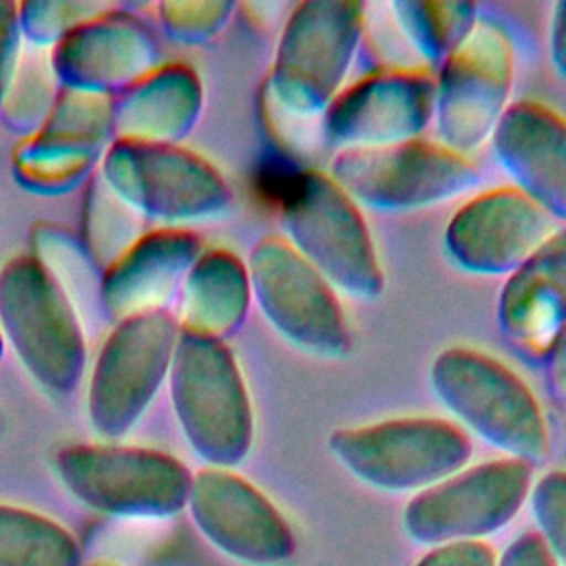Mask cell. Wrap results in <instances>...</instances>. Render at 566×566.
Returning a JSON list of instances; mask_svg holds the SVG:
<instances>
[{
    "label": "cell",
    "instance_id": "obj_3",
    "mask_svg": "<svg viewBox=\"0 0 566 566\" xmlns=\"http://www.w3.org/2000/svg\"><path fill=\"white\" fill-rule=\"evenodd\" d=\"M365 29V4L307 0L290 11L268 77V99L287 119H321L345 88Z\"/></svg>",
    "mask_w": 566,
    "mask_h": 566
},
{
    "label": "cell",
    "instance_id": "obj_10",
    "mask_svg": "<svg viewBox=\"0 0 566 566\" xmlns=\"http://www.w3.org/2000/svg\"><path fill=\"white\" fill-rule=\"evenodd\" d=\"M436 142L469 157L489 144L509 108L513 88V46L506 31L478 18L464 40L433 75Z\"/></svg>",
    "mask_w": 566,
    "mask_h": 566
},
{
    "label": "cell",
    "instance_id": "obj_1",
    "mask_svg": "<svg viewBox=\"0 0 566 566\" xmlns=\"http://www.w3.org/2000/svg\"><path fill=\"white\" fill-rule=\"evenodd\" d=\"M283 239L338 292L374 301L385 287L363 210L321 170L290 175L276 195Z\"/></svg>",
    "mask_w": 566,
    "mask_h": 566
},
{
    "label": "cell",
    "instance_id": "obj_8",
    "mask_svg": "<svg viewBox=\"0 0 566 566\" xmlns=\"http://www.w3.org/2000/svg\"><path fill=\"white\" fill-rule=\"evenodd\" d=\"M245 265L252 301L285 343L314 358L349 354L352 327L340 294L281 234L256 241Z\"/></svg>",
    "mask_w": 566,
    "mask_h": 566
},
{
    "label": "cell",
    "instance_id": "obj_28",
    "mask_svg": "<svg viewBox=\"0 0 566 566\" xmlns=\"http://www.w3.org/2000/svg\"><path fill=\"white\" fill-rule=\"evenodd\" d=\"M531 502L539 537L553 559L566 566V471H551L531 486Z\"/></svg>",
    "mask_w": 566,
    "mask_h": 566
},
{
    "label": "cell",
    "instance_id": "obj_25",
    "mask_svg": "<svg viewBox=\"0 0 566 566\" xmlns=\"http://www.w3.org/2000/svg\"><path fill=\"white\" fill-rule=\"evenodd\" d=\"M139 217L95 175L86 199V250L99 265H111L137 237Z\"/></svg>",
    "mask_w": 566,
    "mask_h": 566
},
{
    "label": "cell",
    "instance_id": "obj_22",
    "mask_svg": "<svg viewBox=\"0 0 566 566\" xmlns=\"http://www.w3.org/2000/svg\"><path fill=\"white\" fill-rule=\"evenodd\" d=\"M203 104L197 73L186 64H157L113 102L115 139L177 144L195 126Z\"/></svg>",
    "mask_w": 566,
    "mask_h": 566
},
{
    "label": "cell",
    "instance_id": "obj_6",
    "mask_svg": "<svg viewBox=\"0 0 566 566\" xmlns=\"http://www.w3.org/2000/svg\"><path fill=\"white\" fill-rule=\"evenodd\" d=\"M168 382L190 444L214 464L241 462L252 444L254 418L232 349L219 338L179 332Z\"/></svg>",
    "mask_w": 566,
    "mask_h": 566
},
{
    "label": "cell",
    "instance_id": "obj_11",
    "mask_svg": "<svg viewBox=\"0 0 566 566\" xmlns=\"http://www.w3.org/2000/svg\"><path fill=\"white\" fill-rule=\"evenodd\" d=\"M533 486V467L500 458L462 467L405 506L407 533L424 544L478 539L509 524Z\"/></svg>",
    "mask_w": 566,
    "mask_h": 566
},
{
    "label": "cell",
    "instance_id": "obj_2",
    "mask_svg": "<svg viewBox=\"0 0 566 566\" xmlns=\"http://www.w3.org/2000/svg\"><path fill=\"white\" fill-rule=\"evenodd\" d=\"M429 382L464 433L528 464L546 453L548 429L539 400L500 358L473 347H447L433 358Z\"/></svg>",
    "mask_w": 566,
    "mask_h": 566
},
{
    "label": "cell",
    "instance_id": "obj_21",
    "mask_svg": "<svg viewBox=\"0 0 566 566\" xmlns=\"http://www.w3.org/2000/svg\"><path fill=\"white\" fill-rule=\"evenodd\" d=\"M497 323L513 347L546 358L566 325V226L506 276Z\"/></svg>",
    "mask_w": 566,
    "mask_h": 566
},
{
    "label": "cell",
    "instance_id": "obj_33",
    "mask_svg": "<svg viewBox=\"0 0 566 566\" xmlns=\"http://www.w3.org/2000/svg\"><path fill=\"white\" fill-rule=\"evenodd\" d=\"M548 57L555 73L566 80V2H555L551 9Z\"/></svg>",
    "mask_w": 566,
    "mask_h": 566
},
{
    "label": "cell",
    "instance_id": "obj_12",
    "mask_svg": "<svg viewBox=\"0 0 566 566\" xmlns=\"http://www.w3.org/2000/svg\"><path fill=\"white\" fill-rule=\"evenodd\" d=\"M179 332L168 310L115 323L88 378V409L102 433H122L142 416L168 378Z\"/></svg>",
    "mask_w": 566,
    "mask_h": 566
},
{
    "label": "cell",
    "instance_id": "obj_19",
    "mask_svg": "<svg viewBox=\"0 0 566 566\" xmlns=\"http://www.w3.org/2000/svg\"><path fill=\"white\" fill-rule=\"evenodd\" d=\"M60 469L80 497L102 506H175L190 486L179 462L139 449H69L60 455Z\"/></svg>",
    "mask_w": 566,
    "mask_h": 566
},
{
    "label": "cell",
    "instance_id": "obj_17",
    "mask_svg": "<svg viewBox=\"0 0 566 566\" xmlns=\"http://www.w3.org/2000/svg\"><path fill=\"white\" fill-rule=\"evenodd\" d=\"M49 57L64 86L108 95L128 88L157 66V44L135 15L111 7L66 33Z\"/></svg>",
    "mask_w": 566,
    "mask_h": 566
},
{
    "label": "cell",
    "instance_id": "obj_30",
    "mask_svg": "<svg viewBox=\"0 0 566 566\" xmlns=\"http://www.w3.org/2000/svg\"><path fill=\"white\" fill-rule=\"evenodd\" d=\"M495 553L480 539L449 542L431 548L416 566H495Z\"/></svg>",
    "mask_w": 566,
    "mask_h": 566
},
{
    "label": "cell",
    "instance_id": "obj_4",
    "mask_svg": "<svg viewBox=\"0 0 566 566\" xmlns=\"http://www.w3.org/2000/svg\"><path fill=\"white\" fill-rule=\"evenodd\" d=\"M0 334L46 391L75 389L86 365L84 329L66 287L35 254L0 270Z\"/></svg>",
    "mask_w": 566,
    "mask_h": 566
},
{
    "label": "cell",
    "instance_id": "obj_27",
    "mask_svg": "<svg viewBox=\"0 0 566 566\" xmlns=\"http://www.w3.org/2000/svg\"><path fill=\"white\" fill-rule=\"evenodd\" d=\"M104 2H24L18 4L20 29L38 44H57L66 33L108 11Z\"/></svg>",
    "mask_w": 566,
    "mask_h": 566
},
{
    "label": "cell",
    "instance_id": "obj_7",
    "mask_svg": "<svg viewBox=\"0 0 566 566\" xmlns=\"http://www.w3.org/2000/svg\"><path fill=\"white\" fill-rule=\"evenodd\" d=\"M327 444L356 480L389 493L416 495L467 467L471 458L469 436L455 422L429 416L338 429Z\"/></svg>",
    "mask_w": 566,
    "mask_h": 566
},
{
    "label": "cell",
    "instance_id": "obj_35",
    "mask_svg": "<svg viewBox=\"0 0 566 566\" xmlns=\"http://www.w3.org/2000/svg\"><path fill=\"white\" fill-rule=\"evenodd\" d=\"M0 349H2V336H0Z\"/></svg>",
    "mask_w": 566,
    "mask_h": 566
},
{
    "label": "cell",
    "instance_id": "obj_31",
    "mask_svg": "<svg viewBox=\"0 0 566 566\" xmlns=\"http://www.w3.org/2000/svg\"><path fill=\"white\" fill-rule=\"evenodd\" d=\"M20 33L18 4L0 0V108L20 57Z\"/></svg>",
    "mask_w": 566,
    "mask_h": 566
},
{
    "label": "cell",
    "instance_id": "obj_18",
    "mask_svg": "<svg viewBox=\"0 0 566 566\" xmlns=\"http://www.w3.org/2000/svg\"><path fill=\"white\" fill-rule=\"evenodd\" d=\"M195 515L226 551L274 566L292 557L294 535L281 511L250 482L228 471H203L192 482Z\"/></svg>",
    "mask_w": 566,
    "mask_h": 566
},
{
    "label": "cell",
    "instance_id": "obj_5",
    "mask_svg": "<svg viewBox=\"0 0 566 566\" xmlns=\"http://www.w3.org/2000/svg\"><path fill=\"white\" fill-rule=\"evenodd\" d=\"M97 175L133 212L157 219L164 228L223 217L232 203L221 172L177 144L113 139Z\"/></svg>",
    "mask_w": 566,
    "mask_h": 566
},
{
    "label": "cell",
    "instance_id": "obj_34",
    "mask_svg": "<svg viewBox=\"0 0 566 566\" xmlns=\"http://www.w3.org/2000/svg\"><path fill=\"white\" fill-rule=\"evenodd\" d=\"M546 365H548V376L555 387V394L566 400V325L551 345L546 354Z\"/></svg>",
    "mask_w": 566,
    "mask_h": 566
},
{
    "label": "cell",
    "instance_id": "obj_13",
    "mask_svg": "<svg viewBox=\"0 0 566 566\" xmlns=\"http://www.w3.org/2000/svg\"><path fill=\"white\" fill-rule=\"evenodd\" d=\"M436 82L427 69H378L345 84L321 117L338 150L382 148L420 139L433 122Z\"/></svg>",
    "mask_w": 566,
    "mask_h": 566
},
{
    "label": "cell",
    "instance_id": "obj_14",
    "mask_svg": "<svg viewBox=\"0 0 566 566\" xmlns=\"http://www.w3.org/2000/svg\"><path fill=\"white\" fill-rule=\"evenodd\" d=\"M557 223L513 186L469 197L447 221V259L467 274L511 276L555 232Z\"/></svg>",
    "mask_w": 566,
    "mask_h": 566
},
{
    "label": "cell",
    "instance_id": "obj_32",
    "mask_svg": "<svg viewBox=\"0 0 566 566\" xmlns=\"http://www.w3.org/2000/svg\"><path fill=\"white\" fill-rule=\"evenodd\" d=\"M500 566H555V559L539 533H526L509 546Z\"/></svg>",
    "mask_w": 566,
    "mask_h": 566
},
{
    "label": "cell",
    "instance_id": "obj_16",
    "mask_svg": "<svg viewBox=\"0 0 566 566\" xmlns=\"http://www.w3.org/2000/svg\"><path fill=\"white\" fill-rule=\"evenodd\" d=\"M489 144L511 186L566 226V117L535 99L513 102Z\"/></svg>",
    "mask_w": 566,
    "mask_h": 566
},
{
    "label": "cell",
    "instance_id": "obj_20",
    "mask_svg": "<svg viewBox=\"0 0 566 566\" xmlns=\"http://www.w3.org/2000/svg\"><path fill=\"white\" fill-rule=\"evenodd\" d=\"M201 252L199 237L186 228L161 226L144 232L104 268L99 298L106 314L119 323L166 310Z\"/></svg>",
    "mask_w": 566,
    "mask_h": 566
},
{
    "label": "cell",
    "instance_id": "obj_15",
    "mask_svg": "<svg viewBox=\"0 0 566 566\" xmlns=\"http://www.w3.org/2000/svg\"><path fill=\"white\" fill-rule=\"evenodd\" d=\"M111 135L113 99L64 86L40 128L15 150V175L31 188L69 186L102 161Z\"/></svg>",
    "mask_w": 566,
    "mask_h": 566
},
{
    "label": "cell",
    "instance_id": "obj_9",
    "mask_svg": "<svg viewBox=\"0 0 566 566\" xmlns=\"http://www.w3.org/2000/svg\"><path fill=\"white\" fill-rule=\"evenodd\" d=\"M327 175L360 210L387 214L451 201L473 190L480 179L471 157L422 137L382 148L338 150Z\"/></svg>",
    "mask_w": 566,
    "mask_h": 566
},
{
    "label": "cell",
    "instance_id": "obj_23",
    "mask_svg": "<svg viewBox=\"0 0 566 566\" xmlns=\"http://www.w3.org/2000/svg\"><path fill=\"white\" fill-rule=\"evenodd\" d=\"M177 298L181 332L223 340L243 323L252 301L248 265L223 248L201 252Z\"/></svg>",
    "mask_w": 566,
    "mask_h": 566
},
{
    "label": "cell",
    "instance_id": "obj_24",
    "mask_svg": "<svg viewBox=\"0 0 566 566\" xmlns=\"http://www.w3.org/2000/svg\"><path fill=\"white\" fill-rule=\"evenodd\" d=\"M389 11L411 49L427 64L436 66L447 60L478 22V7L473 2L398 0L389 4Z\"/></svg>",
    "mask_w": 566,
    "mask_h": 566
},
{
    "label": "cell",
    "instance_id": "obj_26",
    "mask_svg": "<svg viewBox=\"0 0 566 566\" xmlns=\"http://www.w3.org/2000/svg\"><path fill=\"white\" fill-rule=\"evenodd\" d=\"M57 77L51 57H18L2 108L13 128L38 130L53 108Z\"/></svg>",
    "mask_w": 566,
    "mask_h": 566
},
{
    "label": "cell",
    "instance_id": "obj_29",
    "mask_svg": "<svg viewBox=\"0 0 566 566\" xmlns=\"http://www.w3.org/2000/svg\"><path fill=\"white\" fill-rule=\"evenodd\" d=\"M232 9V2H164L159 15L172 38L203 42L228 22Z\"/></svg>",
    "mask_w": 566,
    "mask_h": 566
}]
</instances>
